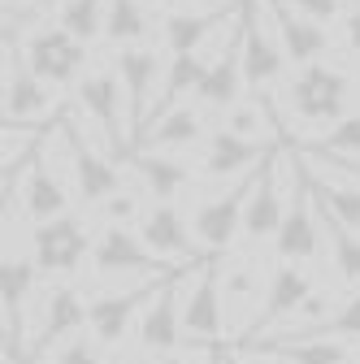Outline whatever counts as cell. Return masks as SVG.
<instances>
[{"instance_id": "obj_1", "label": "cell", "mask_w": 360, "mask_h": 364, "mask_svg": "<svg viewBox=\"0 0 360 364\" xmlns=\"http://www.w3.org/2000/svg\"><path fill=\"white\" fill-rule=\"evenodd\" d=\"M287 105L304 126H334L339 117H347L351 78L326 61L300 65V74L287 82Z\"/></svg>"}, {"instance_id": "obj_2", "label": "cell", "mask_w": 360, "mask_h": 364, "mask_svg": "<svg viewBox=\"0 0 360 364\" xmlns=\"http://www.w3.org/2000/svg\"><path fill=\"white\" fill-rule=\"evenodd\" d=\"M287 70V53L274 22V0H243V74L248 87H274Z\"/></svg>"}, {"instance_id": "obj_3", "label": "cell", "mask_w": 360, "mask_h": 364, "mask_svg": "<svg viewBox=\"0 0 360 364\" xmlns=\"http://www.w3.org/2000/svg\"><path fill=\"white\" fill-rule=\"evenodd\" d=\"M122 100H126V87H122L117 70H92V74L78 78V105H83V113L100 126L109 152L117 161H130L134 134H130V117L122 113Z\"/></svg>"}, {"instance_id": "obj_4", "label": "cell", "mask_w": 360, "mask_h": 364, "mask_svg": "<svg viewBox=\"0 0 360 364\" xmlns=\"http://www.w3.org/2000/svg\"><path fill=\"white\" fill-rule=\"evenodd\" d=\"M200 264H183V269H174L169 278L157 287L152 304L144 308L139 316V351L144 355H174L178 343H183V295L191 287V273Z\"/></svg>"}, {"instance_id": "obj_5", "label": "cell", "mask_w": 360, "mask_h": 364, "mask_svg": "<svg viewBox=\"0 0 360 364\" xmlns=\"http://www.w3.org/2000/svg\"><path fill=\"white\" fill-rule=\"evenodd\" d=\"M22 57L26 65L53 87H65L74 78H83V65H87V43L78 35H70L61 22L57 26H35L26 39H22Z\"/></svg>"}, {"instance_id": "obj_6", "label": "cell", "mask_w": 360, "mask_h": 364, "mask_svg": "<svg viewBox=\"0 0 360 364\" xmlns=\"http://www.w3.org/2000/svg\"><path fill=\"white\" fill-rule=\"evenodd\" d=\"M322 252V217L312 204V187H308V165L295 156V191L287 204V217L274 235V256L278 260H312Z\"/></svg>"}, {"instance_id": "obj_7", "label": "cell", "mask_w": 360, "mask_h": 364, "mask_svg": "<svg viewBox=\"0 0 360 364\" xmlns=\"http://www.w3.org/2000/svg\"><path fill=\"white\" fill-rule=\"evenodd\" d=\"M92 264H96V273H113V278L117 273H152V278H169L174 269H183V264H165V256H157L144 243V235L126 230V225H105L100 239L92 243Z\"/></svg>"}, {"instance_id": "obj_8", "label": "cell", "mask_w": 360, "mask_h": 364, "mask_svg": "<svg viewBox=\"0 0 360 364\" xmlns=\"http://www.w3.org/2000/svg\"><path fill=\"white\" fill-rule=\"evenodd\" d=\"M61 126H65V148H70V182H74V196L83 204L100 208L109 196L122 191V173H117V165L109 156H100L78 134V122L74 117H61Z\"/></svg>"}, {"instance_id": "obj_9", "label": "cell", "mask_w": 360, "mask_h": 364, "mask_svg": "<svg viewBox=\"0 0 360 364\" xmlns=\"http://www.w3.org/2000/svg\"><path fill=\"white\" fill-rule=\"evenodd\" d=\"M117 78L126 87V117H130V134L139 139L148 117H152V91H161V57L152 48H144V43H126V48L117 53Z\"/></svg>"}, {"instance_id": "obj_10", "label": "cell", "mask_w": 360, "mask_h": 364, "mask_svg": "<svg viewBox=\"0 0 360 364\" xmlns=\"http://www.w3.org/2000/svg\"><path fill=\"white\" fill-rule=\"evenodd\" d=\"M31 252L39 273H74L83 264V256L92 252V239H87V221L61 213L53 221H43L31 230Z\"/></svg>"}, {"instance_id": "obj_11", "label": "cell", "mask_w": 360, "mask_h": 364, "mask_svg": "<svg viewBox=\"0 0 360 364\" xmlns=\"http://www.w3.org/2000/svg\"><path fill=\"white\" fill-rule=\"evenodd\" d=\"M243 87H248V74H243V22H239V31L226 39V48L208 61V70L196 87V105L213 117H226L239 105Z\"/></svg>"}, {"instance_id": "obj_12", "label": "cell", "mask_w": 360, "mask_h": 364, "mask_svg": "<svg viewBox=\"0 0 360 364\" xmlns=\"http://www.w3.org/2000/svg\"><path fill=\"white\" fill-rule=\"evenodd\" d=\"M53 82H43L26 57L22 43L5 39V122H39L53 113Z\"/></svg>"}, {"instance_id": "obj_13", "label": "cell", "mask_w": 360, "mask_h": 364, "mask_svg": "<svg viewBox=\"0 0 360 364\" xmlns=\"http://www.w3.org/2000/svg\"><path fill=\"white\" fill-rule=\"evenodd\" d=\"M161 282H139L130 291H109V295H96L92 304H87V330L96 334L100 347H117L126 338V330L134 326V316H144V308L152 304Z\"/></svg>"}, {"instance_id": "obj_14", "label": "cell", "mask_w": 360, "mask_h": 364, "mask_svg": "<svg viewBox=\"0 0 360 364\" xmlns=\"http://www.w3.org/2000/svg\"><path fill=\"white\" fill-rule=\"evenodd\" d=\"M221 273L213 260H204L191 273V287L183 295V338L191 343H221Z\"/></svg>"}, {"instance_id": "obj_15", "label": "cell", "mask_w": 360, "mask_h": 364, "mask_svg": "<svg viewBox=\"0 0 360 364\" xmlns=\"http://www.w3.org/2000/svg\"><path fill=\"white\" fill-rule=\"evenodd\" d=\"M248 191H252V173H243V182H239V187L221 191V196H213V200H204V204L196 208L191 230H196V239H200V243H204L213 256H221V252H226V247L235 243V235L243 230Z\"/></svg>"}, {"instance_id": "obj_16", "label": "cell", "mask_w": 360, "mask_h": 364, "mask_svg": "<svg viewBox=\"0 0 360 364\" xmlns=\"http://www.w3.org/2000/svg\"><path fill=\"white\" fill-rule=\"evenodd\" d=\"M312 291H317V287H312V278H308V269H300L295 260H282L274 273H269V287H265V304H260V316H256V321L243 330V338L239 343H248V338H260L269 326H274V321H287V316L312 295Z\"/></svg>"}, {"instance_id": "obj_17", "label": "cell", "mask_w": 360, "mask_h": 364, "mask_svg": "<svg viewBox=\"0 0 360 364\" xmlns=\"http://www.w3.org/2000/svg\"><path fill=\"white\" fill-rule=\"evenodd\" d=\"M87 330V304L78 295V287H53L48 295H43V326L26 351V364H39L43 351H53L57 343L74 338Z\"/></svg>"}, {"instance_id": "obj_18", "label": "cell", "mask_w": 360, "mask_h": 364, "mask_svg": "<svg viewBox=\"0 0 360 364\" xmlns=\"http://www.w3.org/2000/svg\"><path fill=\"white\" fill-rule=\"evenodd\" d=\"M274 148H278V144L248 139V134H239V130H231V126H221V130H213L208 139H204V161H200V169H204L208 178H235V173L260 165Z\"/></svg>"}, {"instance_id": "obj_19", "label": "cell", "mask_w": 360, "mask_h": 364, "mask_svg": "<svg viewBox=\"0 0 360 364\" xmlns=\"http://www.w3.org/2000/svg\"><path fill=\"white\" fill-rule=\"evenodd\" d=\"M139 235H144V243L157 252V256H165V260H191V264H204V256H200V247H196V230H187V221H183V213L174 208V200H157V208L139 221Z\"/></svg>"}, {"instance_id": "obj_20", "label": "cell", "mask_w": 360, "mask_h": 364, "mask_svg": "<svg viewBox=\"0 0 360 364\" xmlns=\"http://www.w3.org/2000/svg\"><path fill=\"white\" fill-rule=\"evenodd\" d=\"M274 22H278V39H282V53L291 65H312V61H326L330 53V35L326 22H312L308 14L274 0Z\"/></svg>"}, {"instance_id": "obj_21", "label": "cell", "mask_w": 360, "mask_h": 364, "mask_svg": "<svg viewBox=\"0 0 360 364\" xmlns=\"http://www.w3.org/2000/svg\"><path fill=\"white\" fill-rule=\"evenodd\" d=\"M65 204H70V191L61 187V178L53 173V165L43 161V148H39V156L26 165V178H22V213L35 225H43V221L61 217Z\"/></svg>"}, {"instance_id": "obj_22", "label": "cell", "mask_w": 360, "mask_h": 364, "mask_svg": "<svg viewBox=\"0 0 360 364\" xmlns=\"http://www.w3.org/2000/svg\"><path fill=\"white\" fill-rule=\"evenodd\" d=\"M148 126H152V130L139 134V144H144V148H157V152H183V148H196V144L204 139V122H200V113L187 109V105H174V109L157 113Z\"/></svg>"}, {"instance_id": "obj_23", "label": "cell", "mask_w": 360, "mask_h": 364, "mask_svg": "<svg viewBox=\"0 0 360 364\" xmlns=\"http://www.w3.org/2000/svg\"><path fill=\"white\" fill-rule=\"evenodd\" d=\"M130 165H134V173L144 178V187H148L152 200H174L178 191L187 187V178H191L183 156H169V152H157V148L130 152Z\"/></svg>"}, {"instance_id": "obj_24", "label": "cell", "mask_w": 360, "mask_h": 364, "mask_svg": "<svg viewBox=\"0 0 360 364\" xmlns=\"http://www.w3.org/2000/svg\"><path fill=\"white\" fill-rule=\"evenodd\" d=\"M239 351H278L291 364H347L343 338H252L239 343Z\"/></svg>"}, {"instance_id": "obj_25", "label": "cell", "mask_w": 360, "mask_h": 364, "mask_svg": "<svg viewBox=\"0 0 360 364\" xmlns=\"http://www.w3.org/2000/svg\"><path fill=\"white\" fill-rule=\"evenodd\" d=\"M308 187H312V200H317V208L326 217H334L339 225H347V230H360V187L351 178L334 182V178H322L308 165Z\"/></svg>"}, {"instance_id": "obj_26", "label": "cell", "mask_w": 360, "mask_h": 364, "mask_svg": "<svg viewBox=\"0 0 360 364\" xmlns=\"http://www.w3.org/2000/svg\"><path fill=\"white\" fill-rule=\"evenodd\" d=\"M148 9L144 0H109V14H105V39L126 48V43H144L148 39Z\"/></svg>"}, {"instance_id": "obj_27", "label": "cell", "mask_w": 360, "mask_h": 364, "mask_svg": "<svg viewBox=\"0 0 360 364\" xmlns=\"http://www.w3.org/2000/svg\"><path fill=\"white\" fill-rule=\"evenodd\" d=\"M312 204H317V200H312ZM317 217H322V225H326V239H330V252H334L339 278H343L347 287H360V239L347 230V225H339L334 217H326L322 208H317Z\"/></svg>"}, {"instance_id": "obj_28", "label": "cell", "mask_w": 360, "mask_h": 364, "mask_svg": "<svg viewBox=\"0 0 360 364\" xmlns=\"http://www.w3.org/2000/svg\"><path fill=\"white\" fill-rule=\"evenodd\" d=\"M105 14H109V0H65L57 22L83 43H92L96 35H105Z\"/></svg>"}, {"instance_id": "obj_29", "label": "cell", "mask_w": 360, "mask_h": 364, "mask_svg": "<svg viewBox=\"0 0 360 364\" xmlns=\"http://www.w3.org/2000/svg\"><path fill=\"white\" fill-rule=\"evenodd\" d=\"M35 156H39V126L5 122V173H22Z\"/></svg>"}, {"instance_id": "obj_30", "label": "cell", "mask_w": 360, "mask_h": 364, "mask_svg": "<svg viewBox=\"0 0 360 364\" xmlns=\"http://www.w3.org/2000/svg\"><path fill=\"white\" fill-rule=\"evenodd\" d=\"M308 152L312 156H360V113L339 117Z\"/></svg>"}, {"instance_id": "obj_31", "label": "cell", "mask_w": 360, "mask_h": 364, "mask_svg": "<svg viewBox=\"0 0 360 364\" xmlns=\"http://www.w3.org/2000/svg\"><path fill=\"white\" fill-rule=\"evenodd\" d=\"M300 338H360V295H347L322 326H312Z\"/></svg>"}, {"instance_id": "obj_32", "label": "cell", "mask_w": 360, "mask_h": 364, "mask_svg": "<svg viewBox=\"0 0 360 364\" xmlns=\"http://www.w3.org/2000/svg\"><path fill=\"white\" fill-rule=\"evenodd\" d=\"M226 126L239 130V134H248V139H265L269 126H278V122L269 117V100H248V105H235L226 113Z\"/></svg>"}, {"instance_id": "obj_33", "label": "cell", "mask_w": 360, "mask_h": 364, "mask_svg": "<svg viewBox=\"0 0 360 364\" xmlns=\"http://www.w3.org/2000/svg\"><path fill=\"white\" fill-rule=\"evenodd\" d=\"M221 295H226V304L235 312H243L248 299L256 295V264H235V269L221 273Z\"/></svg>"}, {"instance_id": "obj_34", "label": "cell", "mask_w": 360, "mask_h": 364, "mask_svg": "<svg viewBox=\"0 0 360 364\" xmlns=\"http://www.w3.org/2000/svg\"><path fill=\"white\" fill-rule=\"evenodd\" d=\"M53 364H105V360H100V343H96V334L87 330V334L65 338L61 351L53 355Z\"/></svg>"}, {"instance_id": "obj_35", "label": "cell", "mask_w": 360, "mask_h": 364, "mask_svg": "<svg viewBox=\"0 0 360 364\" xmlns=\"http://www.w3.org/2000/svg\"><path fill=\"white\" fill-rule=\"evenodd\" d=\"M65 0H5V39H18L22 18H39L48 9H61Z\"/></svg>"}, {"instance_id": "obj_36", "label": "cell", "mask_w": 360, "mask_h": 364, "mask_svg": "<svg viewBox=\"0 0 360 364\" xmlns=\"http://www.w3.org/2000/svg\"><path fill=\"white\" fill-rule=\"evenodd\" d=\"M134 213H139V191H117V196H109V200L100 204L105 225H126Z\"/></svg>"}, {"instance_id": "obj_37", "label": "cell", "mask_w": 360, "mask_h": 364, "mask_svg": "<svg viewBox=\"0 0 360 364\" xmlns=\"http://www.w3.org/2000/svg\"><path fill=\"white\" fill-rule=\"evenodd\" d=\"M282 5L308 14L312 22H334V18H343V14L351 9V0H282Z\"/></svg>"}, {"instance_id": "obj_38", "label": "cell", "mask_w": 360, "mask_h": 364, "mask_svg": "<svg viewBox=\"0 0 360 364\" xmlns=\"http://www.w3.org/2000/svg\"><path fill=\"white\" fill-rule=\"evenodd\" d=\"M343 43H347V53L360 57V0H351V9L343 14Z\"/></svg>"}, {"instance_id": "obj_39", "label": "cell", "mask_w": 360, "mask_h": 364, "mask_svg": "<svg viewBox=\"0 0 360 364\" xmlns=\"http://www.w3.org/2000/svg\"><path fill=\"white\" fill-rule=\"evenodd\" d=\"M308 161H322V165H330L334 173L351 178L356 187H360V156H312V152H308Z\"/></svg>"}, {"instance_id": "obj_40", "label": "cell", "mask_w": 360, "mask_h": 364, "mask_svg": "<svg viewBox=\"0 0 360 364\" xmlns=\"http://www.w3.org/2000/svg\"><path fill=\"white\" fill-rule=\"evenodd\" d=\"M243 355V364H291L287 355H278V351H239Z\"/></svg>"}, {"instance_id": "obj_41", "label": "cell", "mask_w": 360, "mask_h": 364, "mask_svg": "<svg viewBox=\"0 0 360 364\" xmlns=\"http://www.w3.org/2000/svg\"><path fill=\"white\" fill-rule=\"evenodd\" d=\"M161 364H191V360H183V355H165Z\"/></svg>"}, {"instance_id": "obj_42", "label": "cell", "mask_w": 360, "mask_h": 364, "mask_svg": "<svg viewBox=\"0 0 360 364\" xmlns=\"http://www.w3.org/2000/svg\"><path fill=\"white\" fill-rule=\"evenodd\" d=\"M178 5H213V0H178Z\"/></svg>"}]
</instances>
